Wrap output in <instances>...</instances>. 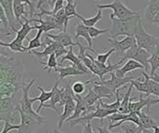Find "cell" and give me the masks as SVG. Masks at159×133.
Here are the masks:
<instances>
[{"instance_id": "obj_50", "label": "cell", "mask_w": 159, "mask_h": 133, "mask_svg": "<svg viewBox=\"0 0 159 133\" xmlns=\"http://www.w3.org/2000/svg\"><path fill=\"white\" fill-rule=\"evenodd\" d=\"M152 24H156V25L159 26V12L157 13V15L155 17V19H154V20H153V22H152Z\"/></svg>"}, {"instance_id": "obj_8", "label": "cell", "mask_w": 159, "mask_h": 133, "mask_svg": "<svg viewBox=\"0 0 159 133\" xmlns=\"http://www.w3.org/2000/svg\"><path fill=\"white\" fill-rule=\"evenodd\" d=\"M115 113H117V111H115V110H109V109H104L102 107H101L100 106V103L97 104V109L94 111V112H91V113H89V114H86L76 119H74L72 121H70V127L73 128L75 126H77L79 124H85L87 122H90L92 119L94 118H99L101 120V123H102L103 121V118H107L109 116L115 114Z\"/></svg>"}, {"instance_id": "obj_15", "label": "cell", "mask_w": 159, "mask_h": 133, "mask_svg": "<svg viewBox=\"0 0 159 133\" xmlns=\"http://www.w3.org/2000/svg\"><path fill=\"white\" fill-rule=\"evenodd\" d=\"M73 47H74V46L69 47L68 53H67L64 56L61 57V59L59 61V65L61 66L65 61H70V62H72L75 66H76V68H77L78 69H80L81 71H83L85 74H89V73L90 72L89 69L84 65V63L82 62V60H81L77 56H75V55L74 54V48H73Z\"/></svg>"}, {"instance_id": "obj_20", "label": "cell", "mask_w": 159, "mask_h": 133, "mask_svg": "<svg viewBox=\"0 0 159 133\" xmlns=\"http://www.w3.org/2000/svg\"><path fill=\"white\" fill-rule=\"evenodd\" d=\"M89 28L87 27L86 25H84L83 23H77L76 27H75V40L77 41V39L79 37H83L84 39H86V41L88 42L89 47L92 50L93 53H95L96 51L92 48V38L89 35Z\"/></svg>"}, {"instance_id": "obj_28", "label": "cell", "mask_w": 159, "mask_h": 133, "mask_svg": "<svg viewBox=\"0 0 159 133\" xmlns=\"http://www.w3.org/2000/svg\"><path fill=\"white\" fill-rule=\"evenodd\" d=\"M20 91L19 88L14 86L13 84L10 83H1L0 84V95L1 98L3 97H11V96H16L18 92Z\"/></svg>"}, {"instance_id": "obj_47", "label": "cell", "mask_w": 159, "mask_h": 133, "mask_svg": "<svg viewBox=\"0 0 159 133\" xmlns=\"http://www.w3.org/2000/svg\"><path fill=\"white\" fill-rule=\"evenodd\" d=\"M83 125H84V128H83V132L82 133H95V131L92 130L90 122H87Z\"/></svg>"}, {"instance_id": "obj_45", "label": "cell", "mask_w": 159, "mask_h": 133, "mask_svg": "<svg viewBox=\"0 0 159 133\" xmlns=\"http://www.w3.org/2000/svg\"><path fill=\"white\" fill-rule=\"evenodd\" d=\"M89 35H90V37L92 39L97 38V37L101 36L102 34L110 31V30H108V29H98V28H95V27H89Z\"/></svg>"}, {"instance_id": "obj_34", "label": "cell", "mask_w": 159, "mask_h": 133, "mask_svg": "<svg viewBox=\"0 0 159 133\" xmlns=\"http://www.w3.org/2000/svg\"><path fill=\"white\" fill-rule=\"evenodd\" d=\"M40 64L45 66V68H43V70L44 71H48V73H50V71L53 69V71L57 73V69H58V67L57 66H58L59 62L57 61V56H56L55 54H52V55H50L48 57V61H47L46 64L43 63L42 61H40Z\"/></svg>"}, {"instance_id": "obj_38", "label": "cell", "mask_w": 159, "mask_h": 133, "mask_svg": "<svg viewBox=\"0 0 159 133\" xmlns=\"http://www.w3.org/2000/svg\"><path fill=\"white\" fill-rule=\"evenodd\" d=\"M93 80L90 79L89 81H86V82H82V81H76L75 82L73 83L72 85V90L74 92V94L75 95H82L86 90V85L89 84Z\"/></svg>"}, {"instance_id": "obj_46", "label": "cell", "mask_w": 159, "mask_h": 133, "mask_svg": "<svg viewBox=\"0 0 159 133\" xmlns=\"http://www.w3.org/2000/svg\"><path fill=\"white\" fill-rule=\"evenodd\" d=\"M3 123H4V126H3V130H2L1 133H8L9 131H14V130L19 131V129H20V125H13L8 121L3 122Z\"/></svg>"}, {"instance_id": "obj_43", "label": "cell", "mask_w": 159, "mask_h": 133, "mask_svg": "<svg viewBox=\"0 0 159 133\" xmlns=\"http://www.w3.org/2000/svg\"><path fill=\"white\" fill-rule=\"evenodd\" d=\"M0 21H1V24L4 26V29H2L1 31H7V35H10L11 34V31H9V22H8V19L4 11L3 8H1V11H0Z\"/></svg>"}, {"instance_id": "obj_9", "label": "cell", "mask_w": 159, "mask_h": 133, "mask_svg": "<svg viewBox=\"0 0 159 133\" xmlns=\"http://www.w3.org/2000/svg\"><path fill=\"white\" fill-rule=\"evenodd\" d=\"M20 102L16 101V96L3 97L0 100V120L2 122H12L13 114L17 111Z\"/></svg>"}, {"instance_id": "obj_22", "label": "cell", "mask_w": 159, "mask_h": 133, "mask_svg": "<svg viewBox=\"0 0 159 133\" xmlns=\"http://www.w3.org/2000/svg\"><path fill=\"white\" fill-rule=\"evenodd\" d=\"M61 45V44H60L59 43H57V42L53 41L50 44H48V45L45 48V50H44V51L37 52V51L32 50V51H30V52H29V54H30V55H32V56H35V57H37L38 59H43V58H45V57H48L50 55L54 54V53L56 52V50H57Z\"/></svg>"}, {"instance_id": "obj_30", "label": "cell", "mask_w": 159, "mask_h": 133, "mask_svg": "<svg viewBox=\"0 0 159 133\" xmlns=\"http://www.w3.org/2000/svg\"><path fill=\"white\" fill-rule=\"evenodd\" d=\"M121 131L124 133H154L150 131H146L143 128L138 126L133 122H126L120 126Z\"/></svg>"}, {"instance_id": "obj_13", "label": "cell", "mask_w": 159, "mask_h": 133, "mask_svg": "<svg viewBox=\"0 0 159 133\" xmlns=\"http://www.w3.org/2000/svg\"><path fill=\"white\" fill-rule=\"evenodd\" d=\"M110 75H111V80L100 81H96V82L108 87L115 94L116 93V91H118L119 89H122L125 85L130 83L134 80V77H132V76H129V77H125V78H119L116 76V72H111Z\"/></svg>"}, {"instance_id": "obj_33", "label": "cell", "mask_w": 159, "mask_h": 133, "mask_svg": "<svg viewBox=\"0 0 159 133\" xmlns=\"http://www.w3.org/2000/svg\"><path fill=\"white\" fill-rule=\"evenodd\" d=\"M44 31L42 30H38V32L36 34V36L33 39H28L29 40V44L28 46H26V53H29L30 51L35 49V48H39V47H42L44 46L46 48V44L41 42V35Z\"/></svg>"}, {"instance_id": "obj_40", "label": "cell", "mask_w": 159, "mask_h": 133, "mask_svg": "<svg viewBox=\"0 0 159 133\" xmlns=\"http://www.w3.org/2000/svg\"><path fill=\"white\" fill-rule=\"evenodd\" d=\"M76 6H77V3L75 2V3H67L66 6H64V10H65V13L68 17H76V18H79L81 15H79L76 11Z\"/></svg>"}, {"instance_id": "obj_18", "label": "cell", "mask_w": 159, "mask_h": 133, "mask_svg": "<svg viewBox=\"0 0 159 133\" xmlns=\"http://www.w3.org/2000/svg\"><path fill=\"white\" fill-rule=\"evenodd\" d=\"M59 81H57L52 88V91H53V94H52V96H51V99L48 101V104L44 105L43 108H50V109H53L56 113H59L58 111V104L61 102V88H59Z\"/></svg>"}, {"instance_id": "obj_51", "label": "cell", "mask_w": 159, "mask_h": 133, "mask_svg": "<svg viewBox=\"0 0 159 133\" xmlns=\"http://www.w3.org/2000/svg\"><path fill=\"white\" fill-rule=\"evenodd\" d=\"M154 54H156L157 56H159V39H158V43H157V50H156V52H155Z\"/></svg>"}, {"instance_id": "obj_29", "label": "cell", "mask_w": 159, "mask_h": 133, "mask_svg": "<svg viewBox=\"0 0 159 133\" xmlns=\"http://www.w3.org/2000/svg\"><path fill=\"white\" fill-rule=\"evenodd\" d=\"M133 84H129V87L128 89V91L126 92V94H124V96H123V99L121 101V105H120V107L118 109V112L119 113H122V114H129V103H130V94H131V92H132V89H133Z\"/></svg>"}, {"instance_id": "obj_17", "label": "cell", "mask_w": 159, "mask_h": 133, "mask_svg": "<svg viewBox=\"0 0 159 133\" xmlns=\"http://www.w3.org/2000/svg\"><path fill=\"white\" fill-rule=\"evenodd\" d=\"M136 69H144V67L141 63H139L133 59H129L124 66H122L120 69H116L115 72L117 77L125 78L128 73H129L130 71L136 70Z\"/></svg>"}, {"instance_id": "obj_31", "label": "cell", "mask_w": 159, "mask_h": 133, "mask_svg": "<svg viewBox=\"0 0 159 133\" xmlns=\"http://www.w3.org/2000/svg\"><path fill=\"white\" fill-rule=\"evenodd\" d=\"M75 94L72 90V87L70 86V82L67 84V86L61 88V102L58 104V107L64 106L67 102L75 98Z\"/></svg>"}, {"instance_id": "obj_19", "label": "cell", "mask_w": 159, "mask_h": 133, "mask_svg": "<svg viewBox=\"0 0 159 133\" xmlns=\"http://www.w3.org/2000/svg\"><path fill=\"white\" fill-rule=\"evenodd\" d=\"M75 106H76V103L75 101V98L70 100L69 102H67L66 105L63 106V112L60 115L59 121H58V127L60 130H61L62 124L64 122H66V120L73 116V114L75 113Z\"/></svg>"}, {"instance_id": "obj_16", "label": "cell", "mask_w": 159, "mask_h": 133, "mask_svg": "<svg viewBox=\"0 0 159 133\" xmlns=\"http://www.w3.org/2000/svg\"><path fill=\"white\" fill-rule=\"evenodd\" d=\"M46 34L50 39L59 43L60 44H61L62 46H64L66 48L76 45V44L73 41L72 36L69 33H67V31H61L57 34H52V33H46Z\"/></svg>"}, {"instance_id": "obj_6", "label": "cell", "mask_w": 159, "mask_h": 133, "mask_svg": "<svg viewBox=\"0 0 159 133\" xmlns=\"http://www.w3.org/2000/svg\"><path fill=\"white\" fill-rule=\"evenodd\" d=\"M96 7L98 9H105L110 8L114 10V13L110 15V20L114 19H125L131 16L139 15V12L129 9L126 5H124L121 0H113L112 3L109 4H97Z\"/></svg>"}, {"instance_id": "obj_41", "label": "cell", "mask_w": 159, "mask_h": 133, "mask_svg": "<svg viewBox=\"0 0 159 133\" xmlns=\"http://www.w3.org/2000/svg\"><path fill=\"white\" fill-rule=\"evenodd\" d=\"M116 52V49L114 48V47H112L111 49H109L106 53H99V54H97V56H96V59H97V61L98 62H100V63H102V64H106L107 62H108V59H109V56L113 54V53H115Z\"/></svg>"}, {"instance_id": "obj_42", "label": "cell", "mask_w": 159, "mask_h": 133, "mask_svg": "<svg viewBox=\"0 0 159 133\" xmlns=\"http://www.w3.org/2000/svg\"><path fill=\"white\" fill-rule=\"evenodd\" d=\"M147 95H154L159 99V83L154 81L151 79L149 81V90H148Z\"/></svg>"}, {"instance_id": "obj_21", "label": "cell", "mask_w": 159, "mask_h": 133, "mask_svg": "<svg viewBox=\"0 0 159 133\" xmlns=\"http://www.w3.org/2000/svg\"><path fill=\"white\" fill-rule=\"evenodd\" d=\"M57 73H59V79L60 81H62L65 78L72 77V76H81L86 75L83 71L78 69L76 66H69V67H60L57 69Z\"/></svg>"}, {"instance_id": "obj_26", "label": "cell", "mask_w": 159, "mask_h": 133, "mask_svg": "<svg viewBox=\"0 0 159 133\" xmlns=\"http://www.w3.org/2000/svg\"><path fill=\"white\" fill-rule=\"evenodd\" d=\"M13 10H14V15L17 19V21L22 26L23 22L21 19L23 17L27 18V13L25 11V4L20 2V0H14L13 1Z\"/></svg>"}, {"instance_id": "obj_48", "label": "cell", "mask_w": 159, "mask_h": 133, "mask_svg": "<svg viewBox=\"0 0 159 133\" xmlns=\"http://www.w3.org/2000/svg\"><path fill=\"white\" fill-rule=\"evenodd\" d=\"M97 131H98V133H112L108 129V127L102 125V123L100 124V126L97 128Z\"/></svg>"}, {"instance_id": "obj_52", "label": "cell", "mask_w": 159, "mask_h": 133, "mask_svg": "<svg viewBox=\"0 0 159 133\" xmlns=\"http://www.w3.org/2000/svg\"><path fill=\"white\" fill-rule=\"evenodd\" d=\"M153 130H154V133H159V126H156Z\"/></svg>"}, {"instance_id": "obj_10", "label": "cell", "mask_w": 159, "mask_h": 133, "mask_svg": "<svg viewBox=\"0 0 159 133\" xmlns=\"http://www.w3.org/2000/svg\"><path fill=\"white\" fill-rule=\"evenodd\" d=\"M17 111L20 118V129L18 131V133H34L42 125L39 121H37L34 118L25 114L20 109V105L18 106Z\"/></svg>"}, {"instance_id": "obj_24", "label": "cell", "mask_w": 159, "mask_h": 133, "mask_svg": "<svg viewBox=\"0 0 159 133\" xmlns=\"http://www.w3.org/2000/svg\"><path fill=\"white\" fill-rule=\"evenodd\" d=\"M36 89H38L40 92H41V94L38 96V97H34V98H32V97H30V101L34 104V102H36V101H39L40 102V105H39V106H38V108H37V110H36V113L37 114H39L40 113V111H41V109L43 108V106H44V104L45 103H47V102H48L50 99H51V96H52V94H53V91H52V89L51 90H49V91H45L42 87H40V86H37V88Z\"/></svg>"}, {"instance_id": "obj_25", "label": "cell", "mask_w": 159, "mask_h": 133, "mask_svg": "<svg viewBox=\"0 0 159 133\" xmlns=\"http://www.w3.org/2000/svg\"><path fill=\"white\" fill-rule=\"evenodd\" d=\"M159 12V0H149L148 5L146 6L144 15L146 19L152 24L155 17Z\"/></svg>"}, {"instance_id": "obj_37", "label": "cell", "mask_w": 159, "mask_h": 133, "mask_svg": "<svg viewBox=\"0 0 159 133\" xmlns=\"http://www.w3.org/2000/svg\"><path fill=\"white\" fill-rule=\"evenodd\" d=\"M50 16H53V17H54L58 21H60V22H61V24H62V25H63V27H64V31H67L68 22H69L70 19H71V18H73V17H68V16L66 15V13H65L64 8L61 9V10H60V11H58L56 14H50Z\"/></svg>"}, {"instance_id": "obj_4", "label": "cell", "mask_w": 159, "mask_h": 133, "mask_svg": "<svg viewBox=\"0 0 159 133\" xmlns=\"http://www.w3.org/2000/svg\"><path fill=\"white\" fill-rule=\"evenodd\" d=\"M134 38L136 40L137 45L140 48L145 49L146 51H148L152 55L156 52L159 38L148 33L145 31V29H144V27H143V25L142 23V20L139 22L138 29L136 31Z\"/></svg>"}, {"instance_id": "obj_39", "label": "cell", "mask_w": 159, "mask_h": 133, "mask_svg": "<svg viewBox=\"0 0 159 133\" xmlns=\"http://www.w3.org/2000/svg\"><path fill=\"white\" fill-rule=\"evenodd\" d=\"M149 65H150V76L155 75L159 69V56L156 54H153L152 56L149 59Z\"/></svg>"}, {"instance_id": "obj_12", "label": "cell", "mask_w": 159, "mask_h": 133, "mask_svg": "<svg viewBox=\"0 0 159 133\" xmlns=\"http://www.w3.org/2000/svg\"><path fill=\"white\" fill-rule=\"evenodd\" d=\"M108 42L112 45V47L116 49V55L120 59L125 56L127 51L129 50L136 44L135 38L130 37V36H126L123 40H120V41L110 38Z\"/></svg>"}, {"instance_id": "obj_5", "label": "cell", "mask_w": 159, "mask_h": 133, "mask_svg": "<svg viewBox=\"0 0 159 133\" xmlns=\"http://www.w3.org/2000/svg\"><path fill=\"white\" fill-rule=\"evenodd\" d=\"M36 81V80L33 79L31 81H29L28 83H25L22 87V96H21V99L20 100V109L25 113L27 114L28 116L34 118V119H36L37 121H39L41 124L45 123L47 121V118H44V117H41L39 114L36 113V111H34L33 109V103L30 101V96H29V93H30V90L32 88V86L34 84V82Z\"/></svg>"}, {"instance_id": "obj_14", "label": "cell", "mask_w": 159, "mask_h": 133, "mask_svg": "<svg viewBox=\"0 0 159 133\" xmlns=\"http://www.w3.org/2000/svg\"><path fill=\"white\" fill-rule=\"evenodd\" d=\"M13 1L14 0H0L1 8L4 9L9 22V28L11 29L12 32H17L19 31L18 26H21L16 19L13 10Z\"/></svg>"}, {"instance_id": "obj_23", "label": "cell", "mask_w": 159, "mask_h": 133, "mask_svg": "<svg viewBox=\"0 0 159 133\" xmlns=\"http://www.w3.org/2000/svg\"><path fill=\"white\" fill-rule=\"evenodd\" d=\"M75 101L76 103V106H75V113L73 114V116L71 118H69L66 122H70L74 119H76L78 118H80L84 112L88 109V106L87 104L85 103L84 99H83V96L82 95H75Z\"/></svg>"}, {"instance_id": "obj_7", "label": "cell", "mask_w": 159, "mask_h": 133, "mask_svg": "<svg viewBox=\"0 0 159 133\" xmlns=\"http://www.w3.org/2000/svg\"><path fill=\"white\" fill-rule=\"evenodd\" d=\"M152 56V54L146 51L145 49L140 48L137 45V43L129 49L127 51L125 56L121 58L124 61L127 59H133L139 63H141L143 67L146 72H149V69H151L150 65H149V59Z\"/></svg>"}, {"instance_id": "obj_49", "label": "cell", "mask_w": 159, "mask_h": 133, "mask_svg": "<svg viewBox=\"0 0 159 133\" xmlns=\"http://www.w3.org/2000/svg\"><path fill=\"white\" fill-rule=\"evenodd\" d=\"M149 76H150V75H149ZM150 79L153 80L154 81L159 83V72H157V73H156L155 75H153V76H150Z\"/></svg>"}, {"instance_id": "obj_54", "label": "cell", "mask_w": 159, "mask_h": 133, "mask_svg": "<svg viewBox=\"0 0 159 133\" xmlns=\"http://www.w3.org/2000/svg\"><path fill=\"white\" fill-rule=\"evenodd\" d=\"M96 2H99V1H101V0H95Z\"/></svg>"}, {"instance_id": "obj_1", "label": "cell", "mask_w": 159, "mask_h": 133, "mask_svg": "<svg viewBox=\"0 0 159 133\" xmlns=\"http://www.w3.org/2000/svg\"><path fill=\"white\" fill-rule=\"evenodd\" d=\"M15 59L16 58L7 57V60L5 61V59L1 57V83H10L20 90H22V87L25 84L23 82V65Z\"/></svg>"}, {"instance_id": "obj_36", "label": "cell", "mask_w": 159, "mask_h": 133, "mask_svg": "<svg viewBox=\"0 0 159 133\" xmlns=\"http://www.w3.org/2000/svg\"><path fill=\"white\" fill-rule=\"evenodd\" d=\"M83 99L85 101V103L87 104V106H96V103H99V101L101 100V97L96 94V93L93 91V88H89V93L87 95L83 96Z\"/></svg>"}, {"instance_id": "obj_2", "label": "cell", "mask_w": 159, "mask_h": 133, "mask_svg": "<svg viewBox=\"0 0 159 133\" xmlns=\"http://www.w3.org/2000/svg\"><path fill=\"white\" fill-rule=\"evenodd\" d=\"M141 20L142 17L140 14L125 19H112V28L109 31L111 39H116L118 36L134 37Z\"/></svg>"}, {"instance_id": "obj_27", "label": "cell", "mask_w": 159, "mask_h": 133, "mask_svg": "<svg viewBox=\"0 0 159 133\" xmlns=\"http://www.w3.org/2000/svg\"><path fill=\"white\" fill-rule=\"evenodd\" d=\"M92 88H93V91L96 93V94H98L101 97V99H102V98L111 99L113 96H116V94L111 89H109L108 87H106L102 84H99L96 81L93 83Z\"/></svg>"}, {"instance_id": "obj_35", "label": "cell", "mask_w": 159, "mask_h": 133, "mask_svg": "<svg viewBox=\"0 0 159 133\" xmlns=\"http://www.w3.org/2000/svg\"><path fill=\"white\" fill-rule=\"evenodd\" d=\"M78 19H79L82 21V23H83L84 25H86L87 27H89H89H94V26L102 19V9H98L96 15L93 16L92 18L85 19V18H83L82 16H80Z\"/></svg>"}, {"instance_id": "obj_44", "label": "cell", "mask_w": 159, "mask_h": 133, "mask_svg": "<svg viewBox=\"0 0 159 133\" xmlns=\"http://www.w3.org/2000/svg\"><path fill=\"white\" fill-rule=\"evenodd\" d=\"M128 115H129V114H122V113L117 112V113H115V114L109 116V117L107 118L108 120H109V125H113L114 122H117V123L120 122L121 120L125 119V118L128 117Z\"/></svg>"}, {"instance_id": "obj_11", "label": "cell", "mask_w": 159, "mask_h": 133, "mask_svg": "<svg viewBox=\"0 0 159 133\" xmlns=\"http://www.w3.org/2000/svg\"><path fill=\"white\" fill-rule=\"evenodd\" d=\"M159 104L158 98H154L153 95H147L145 94L140 93L139 101L137 102H130L129 103V113H140L144 107H146L148 110L155 105Z\"/></svg>"}, {"instance_id": "obj_32", "label": "cell", "mask_w": 159, "mask_h": 133, "mask_svg": "<svg viewBox=\"0 0 159 133\" xmlns=\"http://www.w3.org/2000/svg\"><path fill=\"white\" fill-rule=\"evenodd\" d=\"M139 117H140V120H141V124H142V127L146 130V131H150V130H153L156 126H157V121H155L152 118H150L146 112L144 111H141L140 113H138Z\"/></svg>"}, {"instance_id": "obj_53", "label": "cell", "mask_w": 159, "mask_h": 133, "mask_svg": "<svg viewBox=\"0 0 159 133\" xmlns=\"http://www.w3.org/2000/svg\"><path fill=\"white\" fill-rule=\"evenodd\" d=\"M54 133H62L61 131H58V130H55L54 131Z\"/></svg>"}, {"instance_id": "obj_3", "label": "cell", "mask_w": 159, "mask_h": 133, "mask_svg": "<svg viewBox=\"0 0 159 133\" xmlns=\"http://www.w3.org/2000/svg\"><path fill=\"white\" fill-rule=\"evenodd\" d=\"M21 20H23L24 22L20 29L16 32V38L10 43L0 41V45L2 47L9 48L12 52L16 53H26V47L23 46V41L26 39V36L30 33V31L34 30V26H30L28 19L26 17H23Z\"/></svg>"}]
</instances>
